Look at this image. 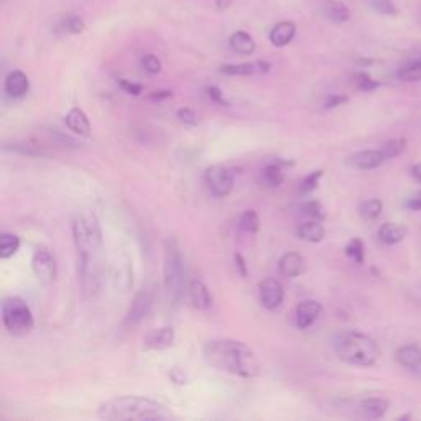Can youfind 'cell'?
<instances>
[{
    "label": "cell",
    "mask_w": 421,
    "mask_h": 421,
    "mask_svg": "<svg viewBox=\"0 0 421 421\" xmlns=\"http://www.w3.org/2000/svg\"><path fill=\"white\" fill-rule=\"evenodd\" d=\"M207 366L241 378H256L260 373L258 357L251 346L236 339H211L202 346Z\"/></svg>",
    "instance_id": "6da1fadb"
},
{
    "label": "cell",
    "mask_w": 421,
    "mask_h": 421,
    "mask_svg": "<svg viewBox=\"0 0 421 421\" xmlns=\"http://www.w3.org/2000/svg\"><path fill=\"white\" fill-rule=\"evenodd\" d=\"M97 418L104 421H129V420H175L176 415L157 400L124 395L107 400L99 405Z\"/></svg>",
    "instance_id": "7a4b0ae2"
},
{
    "label": "cell",
    "mask_w": 421,
    "mask_h": 421,
    "mask_svg": "<svg viewBox=\"0 0 421 421\" xmlns=\"http://www.w3.org/2000/svg\"><path fill=\"white\" fill-rule=\"evenodd\" d=\"M332 349L342 362L371 367L381 357V347L372 337L359 331H341L332 337Z\"/></svg>",
    "instance_id": "3957f363"
},
{
    "label": "cell",
    "mask_w": 421,
    "mask_h": 421,
    "mask_svg": "<svg viewBox=\"0 0 421 421\" xmlns=\"http://www.w3.org/2000/svg\"><path fill=\"white\" fill-rule=\"evenodd\" d=\"M163 283L166 296L173 305H178L185 293L186 272L185 260L181 251L173 239L165 241V258H163Z\"/></svg>",
    "instance_id": "277c9868"
},
{
    "label": "cell",
    "mask_w": 421,
    "mask_h": 421,
    "mask_svg": "<svg viewBox=\"0 0 421 421\" xmlns=\"http://www.w3.org/2000/svg\"><path fill=\"white\" fill-rule=\"evenodd\" d=\"M72 241L77 256H97L101 251L102 232L99 221L91 212H80L72 219Z\"/></svg>",
    "instance_id": "5b68a950"
},
{
    "label": "cell",
    "mask_w": 421,
    "mask_h": 421,
    "mask_svg": "<svg viewBox=\"0 0 421 421\" xmlns=\"http://www.w3.org/2000/svg\"><path fill=\"white\" fill-rule=\"evenodd\" d=\"M2 321L12 336H27L35 327V318L27 301L18 296H9L2 303Z\"/></svg>",
    "instance_id": "8992f818"
},
{
    "label": "cell",
    "mask_w": 421,
    "mask_h": 421,
    "mask_svg": "<svg viewBox=\"0 0 421 421\" xmlns=\"http://www.w3.org/2000/svg\"><path fill=\"white\" fill-rule=\"evenodd\" d=\"M204 180L211 195L216 197H226L234 190V175L226 166H209L204 173Z\"/></svg>",
    "instance_id": "52a82bcc"
},
{
    "label": "cell",
    "mask_w": 421,
    "mask_h": 421,
    "mask_svg": "<svg viewBox=\"0 0 421 421\" xmlns=\"http://www.w3.org/2000/svg\"><path fill=\"white\" fill-rule=\"evenodd\" d=\"M32 268L35 277L40 280L41 283L50 285L56 280V262L55 257L51 256L48 248H36L32 257Z\"/></svg>",
    "instance_id": "ba28073f"
},
{
    "label": "cell",
    "mask_w": 421,
    "mask_h": 421,
    "mask_svg": "<svg viewBox=\"0 0 421 421\" xmlns=\"http://www.w3.org/2000/svg\"><path fill=\"white\" fill-rule=\"evenodd\" d=\"M285 300L283 285L275 278H267L260 283V305L265 310H277L282 306Z\"/></svg>",
    "instance_id": "9c48e42d"
},
{
    "label": "cell",
    "mask_w": 421,
    "mask_h": 421,
    "mask_svg": "<svg viewBox=\"0 0 421 421\" xmlns=\"http://www.w3.org/2000/svg\"><path fill=\"white\" fill-rule=\"evenodd\" d=\"M175 344V329L171 326L157 327L147 332L143 337V349L165 351Z\"/></svg>",
    "instance_id": "30bf717a"
},
{
    "label": "cell",
    "mask_w": 421,
    "mask_h": 421,
    "mask_svg": "<svg viewBox=\"0 0 421 421\" xmlns=\"http://www.w3.org/2000/svg\"><path fill=\"white\" fill-rule=\"evenodd\" d=\"M323 313V306L316 300H305L296 306L295 310V323L300 329H308L313 326Z\"/></svg>",
    "instance_id": "8fae6325"
},
{
    "label": "cell",
    "mask_w": 421,
    "mask_h": 421,
    "mask_svg": "<svg viewBox=\"0 0 421 421\" xmlns=\"http://www.w3.org/2000/svg\"><path fill=\"white\" fill-rule=\"evenodd\" d=\"M152 311V296H150L148 292H138L135 295V298L132 300V305L129 306L126 321L127 324H138L140 321L147 318Z\"/></svg>",
    "instance_id": "7c38bea8"
},
{
    "label": "cell",
    "mask_w": 421,
    "mask_h": 421,
    "mask_svg": "<svg viewBox=\"0 0 421 421\" xmlns=\"http://www.w3.org/2000/svg\"><path fill=\"white\" fill-rule=\"evenodd\" d=\"M5 94L12 99H18L23 97L27 92L30 91V80L28 76L25 75L23 71L15 70L12 72H9L7 77H5Z\"/></svg>",
    "instance_id": "4fadbf2b"
},
{
    "label": "cell",
    "mask_w": 421,
    "mask_h": 421,
    "mask_svg": "<svg viewBox=\"0 0 421 421\" xmlns=\"http://www.w3.org/2000/svg\"><path fill=\"white\" fill-rule=\"evenodd\" d=\"M305 258L298 252H287L283 253L278 262V272L285 278H296L305 273Z\"/></svg>",
    "instance_id": "5bb4252c"
},
{
    "label": "cell",
    "mask_w": 421,
    "mask_h": 421,
    "mask_svg": "<svg viewBox=\"0 0 421 421\" xmlns=\"http://www.w3.org/2000/svg\"><path fill=\"white\" fill-rule=\"evenodd\" d=\"M272 65L268 61H256V63H242V65H224L219 67L222 75L227 76H253L265 75L270 71Z\"/></svg>",
    "instance_id": "9a60e30c"
},
{
    "label": "cell",
    "mask_w": 421,
    "mask_h": 421,
    "mask_svg": "<svg viewBox=\"0 0 421 421\" xmlns=\"http://www.w3.org/2000/svg\"><path fill=\"white\" fill-rule=\"evenodd\" d=\"M383 162H386V158H383L381 150H362V152L351 155L347 160V163L357 170H373Z\"/></svg>",
    "instance_id": "2e32d148"
},
{
    "label": "cell",
    "mask_w": 421,
    "mask_h": 421,
    "mask_svg": "<svg viewBox=\"0 0 421 421\" xmlns=\"http://www.w3.org/2000/svg\"><path fill=\"white\" fill-rule=\"evenodd\" d=\"M66 127L71 130L72 133L81 135V137H89L91 135V122L89 117L86 116V112L80 107H72L65 117Z\"/></svg>",
    "instance_id": "e0dca14e"
},
{
    "label": "cell",
    "mask_w": 421,
    "mask_h": 421,
    "mask_svg": "<svg viewBox=\"0 0 421 421\" xmlns=\"http://www.w3.org/2000/svg\"><path fill=\"white\" fill-rule=\"evenodd\" d=\"M388 402L386 398H366L359 403L357 415L363 420H378L387 413Z\"/></svg>",
    "instance_id": "ac0fdd59"
},
{
    "label": "cell",
    "mask_w": 421,
    "mask_h": 421,
    "mask_svg": "<svg viewBox=\"0 0 421 421\" xmlns=\"http://www.w3.org/2000/svg\"><path fill=\"white\" fill-rule=\"evenodd\" d=\"M190 298L197 310H209L212 306V295L207 288V285L199 278H195L190 282L188 287Z\"/></svg>",
    "instance_id": "d6986e66"
},
{
    "label": "cell",
    "mask_w": 421,
    "mask_h": 421,
    "mask_svg": "<svg viewBox=\"0 0 421 421\" xmlns=\"http://www.w3.org/2000/svg\"><path fill=\"white\" fill-rule=\"evenodd\" d=\"M296 35V25L293 22H280L275 25L270 32V43L277 48H283V46L290 45L293 41Z\"/></svg>",
    "instance_id": "ffe728a7"
},
{
    "label": "cell",
    "mask_w": 421,
    "mask_h": 421,
    "mask_svg": "<svg viewBox=\"0 0 421 421\" xmlns=\"http://www.w3.org/2000/svg\"><path fill=\"white\" fill-rule=\"evenodd\" d=\"M296 236H298L301 241H306L310 244H318L324 239L326 231L323 224H321V221L308 219L301 222L298 229H296Z\"/></svg>",
    "instance_id": "44dd1931"
},
{
    "label": "cell",
    "mask_w": 421,
    "mask_h": 421,
    "mask_svg": "<svg viewBox=\"0 0 421 421\" xmlns=\"http://www.w3.org/2000/svg\"><path fill=\"white\" fill-rule=\"evenodd\" d=\"M323 13L327 20L334 23H346L351 20L349 9L339 0H326L323 4Z\"/></svg>",
    "instance_id": "7402d4cb"
},
{
    "label": "cell",
    "mask_w": 421,
    "mask_h": 421,
    "mask_svg": "<svg viewBox=\"0 0 421 421\" xmlns=\"http://www.w3.org/2000/svg\"><path fill=\"white\" fill-rule=\"evenodd\" d=\"M407 234L408 229L402 224H397V222H387V224L378 229V237L387 246H395V244L402 242L407 237Z\"/></svg>",
    "instance_id": "603a6c76"
},
{
    "label": "cell",
    "mask_w": 421,
    "mask_h": 421,
    "mask_svg": "<svg viewBox=\"0 0 421 421\" xmlns=\"http://www.w3.org/2000/svg\"><path fill=\"white\" fill-rule=\"evenodd\" d=\"M229 46L236 51L239 55H252L253 51H256V40L252 38L251 35L247 32H244V30H239V32L232 33L231 38H229Z\"/></svg>",
    "instance_id": "cb8c5ba5"
},
{
    "label": "cell",
    "mask_w": 421,
    "mask_h": 421,
    "mask_svg": "<svg viewBox=\"0 0 421 421\" xmlns=\"http://www.w3.org/2000/svg\"><path fill=\"white\" fill-rule=\"evenodd\" d=\"M397 362L407 368H418L421 366V349L418 346H403L397 351Z\"/></svg>",
    "instance_id": "d4e9b609"
},
{
    "label": "cell",
    "mask_w": 421,
    "mask_h": 421,
    "mask_svg": "<svg viewBox=\"0 0 421 421\" xmlns=\"http://www.w3.org/2000/svg\"><path fill=\"white\" fill-rule=\"evenodd\" d=\"M262 181L268 188H278L283 185L285 173L278 163H270L262 170Z\"/></svg>",
    "instance_id": "484cf974"
},
{
    "label": "cell",
    "mask_w": 421,
    "mask_h": 421,
    "mask_svg": "<svg viewBox=\"0 0 421 421\" xmlns=\"http://www.w3.org/2000/svg\"><path fill=\"white\" fill-rule=\"evenodd\" d=\"M20 248V237L15 234L4 232L0 236V258H10L18 252Z\"/></svg>",
    "instance_id": "4316f807"
},
{
    "label": "cell",
    "mask_w": 421,
    "mask_h": 421,
    "mask_svg": "<svg viewBox=\"0 0 421 421\" xmlns=\"http://www.w3.org/2000/svg\"><path fill=\"white\" fill-rule=\"evenodd\" d=\"M239 229H241L242 232H247V234H256L258 232L260 229V217L256 211L248 209V211H244L241 217H239Z\"/></svg>",
    "instance_id": "83f0119b"
},
{
    "label": "cell",
    "mask_w": 421,
    "mask_h": 421,
    "mask_svg": "<svg viewBox=\"0 0 421 421\" xmlns=\"http://www.w3.org/2000/svg\"><path fill=\"white\" fill-rule=\"evenodd\" d=\"M301 214L308 217V219H316V221L326 219V209L319 201H315V199L306 201L301 204Z\"/></svg>",
    "instance_id": "f1b7e54d"
},
{
    "label": "cell",
    "mask_w": 421,
    "mask_h": 421,
    "mask_svg": "<svg viewBox=\"0 0 421 421\" xmlns=\"http://www.w3.org/2000/svg\"><path fill=\"white\" fill-rule=\"evenodd\" d=\"M324 171L323 170H316L311 171L310 175H306L300 183V193L301 195H311L313 191L319 186V180L323 178Z\"/></svg>",
    "instance_id": "f546056e"
},
{
    "label": "cell",
    "mask_w": 421,
    "mask_h": 421,
    "mask_svg": "<svg viewBox=\"0 0 421 421\" xmlns=\"http://www.w3.org/2000/svg\"><path fill=\"white\" fill-rule=\"evenodd\" d=\"M382 201L381 199H368L366 202H362L361 207H359V212L366 221H373L381 216L382 212Z\"/></svg>",
    "instance_id": "4dcf8cb0"
},
{
    "label": "cell",
    "mask_w": 421,
    "mask_h": 421,
    "mask_svg": "<svg viewBox=\"0 0 421 421\" xmlns=\"http://www.w3.org/2000/svg\"><path fill=\"white\" fill-rule=\"evenodd\" d=\"M398 80L403 82L421 81V61H413V63L405 65L398 71Z\"/></svg>",
    "instance_id": "1f68e13d"
},
{
    "label": "cell",
    "mask_w": 421,
    "mask_h": 421,
    "mask_svg": "<svg viewBox=\"0 0 421 421\" xmlns=\"http://www.w3.org/2000/svg\"><path fill=\"white\" fill-rule=\"evenodd\" d=\"M346 256L351 260H354L356 263H363L366 260V253H363V244L361 239H352V241L346 246Z\"/></svg>",
    "instance_id": "d6a6232c"
},
{
    "label": "cell",
    "mask_w": 421,
    "mask_h": 421,
    "mask_svg": "<svg viewBox=\"0 0 421 421\" xmlns=\"http://www.w3.org/2000/svg\"><path fill=\"white\" fill-rule=\"evenodd\" d=\"M405 150V140H390V142L383 143V147L381 148V152L386 160H392L395 157H398Z\"/></svg>",
    "instance_id": "836d02e7"
},
{
    "label": "cell",
    "mask_w": 421,
    "mask_h": 421,
    "mask_svg": "<svg viewBox=\"0 0 421 421\" xmlns=\"http://www.w3.org/2000/svg\"><path fill=\"white\" fill-rule=\"evenodd\" d=\"M4 150L5 152H7V150H12V152L22 153L25 157H41V155H45V152L41 148H35L33 145H25V143H12V147L4 145Z\"/></svg>",
    "instance_id": "e575fe53"
},
{
    "label": "cell",
    "mask_w": 421,
    "mask_h": 421,
    "mask_svg": "<svg viewBox=\"0 0 421 421\" xmlns=\"http://www.w3.org/2000/svg\"><path fill=\"white\" fill-rule=\"evenodd\" d=\"M368 5L376 10V12L382 15H397V5L393 4V0H368Z\"/></svg>",
    "instance_id": "d590c367"
},
{
    "label": "cell",
    "mask_w": 421,
    "mask_h": 421,
    "mask_svg": "<svg viewBox=\"0 0 421 421\" xmlns=\"http://www.w3.org/2000/svg\"><path fill=\"white\" fill-rule=\"evenodd\" d=\"M354 82L359 89L363 92H372L373 89H377V87L381 86L376 80H372L367 72H357V75L354 76Z\"/></svg>",
    "instance_id": "8d00e7d4"
},
{
    "label": "cell",
    "mask_w": 421,
    "mask_h": 421,
    "mask_svg": "<svg viewBox=\"0 0 421 421\" xmlns=\"http://www.w3.org/2000/svg\"><path fill=\"white\" fill-rule=\"evenodd\" d=\"M63 28H65V32L71 33V35H80L86 30V23H84V20L80 17H70L63 22Z\"/></svg>",
    "instance_id": "74e56055"
},
{
    "label": "cell",
    "mask_w": 421,
    "mask_h": 421,
    "mask_svg": "<svg viewBox=\"0 0 421 421\" xmlns=\"http://www.w3.org/2000/svg\"><path fill=\"white\" fill-rule=\"evenodd\" d=\"M142 67L148 75H158L162 71V61L155 55H145L142 58Z\"/></svg>",
    "instance_id": "f35d334b"
},
{
    "label": "cell",
    "mask_w": 421,
    "mask_h": 421,
    "mask_svg": "<svg viewBox=\"0 0 421 421\" xmlns=\"http://www.w3.org/2000/svg\"><path fill=\"white\" fill-rule=\"evenodd\" d=\"M176 116H178V119L185 124V126H191V127L197 126V114L193 111V109L181 107L180 111L176 112Z\"/></svg>",
    "instance_id": "ab89813d"
},
{
    "label": "cell",
    "mask_w": 421,
    "mask_h": 421,
    "mask_svg": "<svg viewBox=\"0 0 421 421\" xmlns=\"http://www.w3.org/2000/svg\"><path fill=\"white\" fill-rule=\"evenodd\" d=\"M206 94H207V97L211 99L212 102L219 104V106H229V102L224 99V94H222V91L217 86H207L206 87Z\"/></svg>",
    "instance_id": "60d3db41"
},
{
    "label": "cell",
    "mask_w": 421,
    "mask_h": 421,
    "mask_svg": "<svg viewBox=\"0 0 421 421\" xmlns=\"http://www.w3.org/2000/svg\"><path fill=\"white\" fill-rule=\"evenodd\" d=\"M119 86L122 87L124 91L127 92L130 96H140L143 91V86L138 84V82H132V81H127V80H119Z\"/></svg>",
    "instance_id": "b9f144b4"
},
{
    "label": "cell",
    "mask_w": 421,
    "mask_h": 421,
    "mask_svg": "<svg viewBox=\"0 0 421 421\" xmlns=\"http://www.w3.org/2000/svg\"><path fill=\"white\" fill-rule=\"evenodd\" d=\"M349 101V97L347 96H341V94H331L329 97H326L324 101V109H334V107H339L342 104H346Z\"/></svg>",
    "instance_id": "7bdbcfd3"
},
{
    "label": "cell",
    "mask_w": 421,
    "mask_h": 421,
    "mask_svg": "<svg viewBox=\"0 0 421 421\" xmlns=\"http://www.w3.org/2000/svg\"><path fill=\"white\" fill-rule=\"evenodd\" d=\"M170 378L175 383H180V386H185V383H188V377H186V373L183 371H181V368H178V367L171 368Z\"/></svg>",
    "instance_id": "ee69618b"
},
{
    "label": "cell",
    "mask_w": 421,
    "mask_h": 421,
    "mask_svg": "<svg viewBox=\"0 0 421 421\" xmlns=\"http://www.w3.org/2000/svg\"><path fill=\"white\" fill-rule=\"evenodd\" d=\"M407 207L412 211H421V191L415 193L410 199L407 201Z\"/></svg>",
    "instance_id": "f6af8a7d"
},
{
    "label": "cell",
    "mask_w": 421,
    "mask_h": 421,
    "mask_svg": "<svg viewBox=\"0 0 421 421\" xmlns=\"http://www.w3.org/2000/svg\"><path fill=\"white\" fill-rule=\"evenodd\" d=\"M234 258H236L237 272L241 273V277L246 278V277H247V265H246V260H244V257L241 256V253H236V256H234Z\"/></svg>",
    "instance_id": "bcb514c9"
},
{
    "label": "cell",
    "mask_w": 421,
    "mask_h": 421,
    "mask_svg": "<svg viewBox=\"0 0 421 421\" xmlns=\"http://www.w3.org/2000/svg\"><path fill=\"white\" fill-rule=\"evenodd\" d=\"M173 96V92L171 91H160V92H153L152 99H158V101H162V99H168Z\"/></svg>",
    "instance_id": "7dc6e473"
},
{
    "label": "cell",
    "mask_w": 421,
    "mask_h": 421,
    "mask_svg": "<svg viewBox=\"0 0 421 421\" xmlns=\"http://www.w3.org/2000/svg\"><path fill=\"white\" fill-rule=\"evenodd\" d=\"M231 4H232V0H216L217 10H226L231 7Z\"/></svg>",
    "instance_id": "c3c4849f"
},
{
    "label": "cell",
    "mask_w": 421,
    "mask_h": 421,
    "mask_svg": "<svg viewBox=\"0 0 421 421\" xmlns=\"http://www.w3.org/2000/svg\"><path fill=\"white\" fill-rule=\"evenodd\" d=\"M412 175L421 183V163H417L412 166Z\"/></svg>",
    "instance_id": "681fc988"
}]
</instances>
